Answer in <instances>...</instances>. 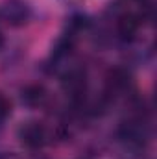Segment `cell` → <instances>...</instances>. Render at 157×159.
<instances>
[{"instance_id": "277c9868", "label": "cell", "mask_w": 157, "mask_h": 159, "mask_svg": "<svg viewBox=\"0 0 157 159\" xmlns=\"http://www.w3.org/2000/svg\"><path fill=\"white\" fill-rule=\"evenodd\" d=\"M61 87L65 91L67 96H70L72 100H81L87 93V72L79 67L69 69L63 80H61Z\"/></svg>"}, {"instance_id": "9c48e42d", "label": "cell", "mask_w": 157, "mask_h": 159, "mask_svg": "<svg viewBox=\"0 0 157 159\" xmlns=\"http://www.w3.org/2000/svg\"><path fill=\"white\" fill-rule=\"evenodd\" d=\"M0 159H15V156L7 154V152H0Z\"/></svg>"}, {"instance_id": "7a4b0ae2", "label": "cell", "mask_w": 157, "mask_h": 159, "mask_svg": "<svg viewBox=\"0 0 157 159\" xmlns=\"http://www.w3.org/2000/svg\"><path fill=\"white\" fill-rule=\"evenodd\" d=\"M118 137L126 146L139 150L148 143V129L141 119H129L118 128Z\"/></svg>"}, {"instance_id": "30bf717a", "label": "cell", "mask_w": 157, "mask_h": 159, "mask_svg": "<svg viewBox=\"0 0 157 159\" xmlns=\"http://www.w3.org/2000/svg\"><path fill=\"white\" fill-rule=\"evenodd\" d=\"M2 46H4V35H2V32H0V50H2Z\"/></svg>"}, {"instance_id": "3957f363", "label": "cell", "mask_w": 157, "mask_h": 159, "mask_svg": "<svg viewBox=\"0 0 157 159\" xmlns=\"http://www.w3.org/2000/svg\"><path fill=\"white\" fill-rule=\"evenodd\" d=\"M19 139L26 148L39 150L48 143V129L37 120H30L19 128Z\"/></svg>"}, {"instance_id": "8fae6325", "label": "cell", "mask_w": 157, "mask_h": 159, "mask_svg": "<svg viewBox=\"0 0 157 159\" xmlns=\"http://www.w3.org/2000/svg\"><path fill=\"white\" fill-rule=\"evenodd\" d=\"M137 2H146V0H137Z\"/></svg>"}, {"instance_id": "52a82bcc", "label": "cell", "mask_w": 157, "mask_h": 159, "mask_svg": "<svg viewBox=\"0 0 157 159\" xmlns=\"http://www.w3.org/2000/svg\"><path fill=\"white\" fill-rule=\"evenodd\" d=\"M139 28H141V19H139L137 15H133V13H124V15L118 17L117 34L122 39H126V41L133 39V37L137 35Z\"/></svg>"}, {"instance_id": "5b68a950", "label": "cell", "mask_w": 157, "mask_h": 159, "mask_svg": "<svg viewBox=\"0 0 157 159\" xmlns=\"http://www.w3.org/2000/svg\"><path fill=\"white\" fill-rule=\"evenodd\" d=\"M105 85H107V93L109 94L124 93L131 85V76L124 69H111L107 72V76H105Z\"/></svg>"}, {"instance_id": "8992f818", "label": "cell", "mask_w": 157, "mask_h": 159, "mask_svg": "<svg viewBox=\"0 0 157 159\" xmlns=\"http://www.w3.org/2000/svg\"><path fill=\"white\" fill-rule=\"evenodd\" d=\"M20 100H22V104L28 106V107H41V106L46 104L48 93H46V89H44L43 85H37V83L26 85V87L20 91Z\"/></svg>"}, {"instance_id": "6da1fadb", "label": "cell", "mask_w": 157, "mask_h": 159, "mask_svg": "<svg viewBox=\"0 0 157 159\" xmlns=\"http://www.w3.org/2000/svg\"><path fill=\"white\" fill-rule=\"evenodd\" d=\"M32 19V7L26 0H4L0 6V20L7 26L19 28Z\"/></svg>"}, {"instance_id": "ba28073f", "label": "cell", "mask_w": 157, "mask_h": 159, "mask_svg": "<svg viewBox=\"0 0 157 159\" xmlns=\"http://www.w3.org/2000/svg\"><path fill=\"white\" fill-rule=\"evenodd\" d=\"M11 115V100L0 91V124Z\"/></svg>"}]
</instances>
